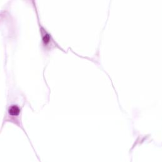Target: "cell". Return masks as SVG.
Wrapping results in <instances>:
<instances>
[{
	"label": "cell",
	"instance_id": "1",
	"mask_svg": "<svg viewBox=\"0 0 162 162\" xmlns=\"http://www.w3.org/2000/svg\"><path fill=\"white\" fill-rule=\"evenodd\" d=\"M8 112L9 115L13 117L17 116L20 112V109L17 106H12L11 107H9Z\"/></svg>",
	"mask_w": 162,
	"mask_h": 162
},
{
	"label": "cell",
	"instance_id": "2",
	"mask_svg": "<svg viewBox=\"0 0 162 162\" xmlns=\"http://www.w3.org/2000/svg\"><path fill=\"white\" fill-rule=\"evenodd\" d=\"M42 39H43V42H44V44H45V45L48 44L50 42V35H49L48 34H47L46 32V34L44 35V36L42 37Z\"/></svg>",
	"mask_w": 162,
	"mask_h": 162
}]
</instances>
